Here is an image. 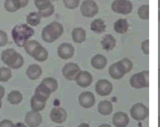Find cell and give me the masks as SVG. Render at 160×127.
<instances>
[{
	"label": "cell",
	"instance_id": "cb8c5ba5",
	"mask_svg": "<svg viewBox=\"0 0 160 127\" xmlns=\"http://www.w3.org/2000/svg\"><path fill=\"white\" fill-rule=\"evenodd\" d=\"M51 93L52 91L43 84H40L35 90V95H37L38 97H40L41 99H44V100H46V101L50 98Z\"/></svg>",
	"mask_w": 160,
	"mask_h": 127
},
{
	"label": "cell",
	"instance_id": "816d5d0a",
	"mask_svg": "<svg viewBox=\"0 0 160 127\" xmlns=\"http://www.w3.org/2000/svg\"><path fill=\"white\" fill-rule=\"evenodd\" d=\"M57 127H63V126H57Z\"/></svg>",
	"mask_w": 160,
	"mask_h": 127
},
{
	"label": "cell",
	"instance_id": "83f0119b",
	"mask_svg": "<svg viewBox=\"0 0 160 127\" xmlns=\"http://www.w3.org/2000/svg\"><path fill=\"white\" fill-rule=\"evenodd\" d=\"M41 18H42V16L40 15L39 12H30L26 18L27 24L31 27L38 26L41 22Z\"/></svg>",
	"mask_w": 160,
	"mask_h": 127
},
{
	"label": "cell",
	"instance_id": "f6af8a7d",
	"mask_svg": "<svg viewBox=\"0 0 160 127\" xmlns=\"http://www.w3.org/2000/svg\"><path fill=\"white\" fill-rule=\"evenodd\" d=\"M158 86L160 87V69L158 70Z\"/></svg>",
	"mask_w": 160,
	"mask_h": 127
},
{
	"label": "cell",
	"instance_id": "f35d334b",
	"mask_svg": "<svg viewBox=\"0 0 160 127\" xmlns=\"http://www.w3.org/2000/svg\"><path fill=\"white\" fill-rule=\"evenodd\" d=\"M0 127H15V124L9 119H4L0 121Z\"/></svg>",
	"mask_w": 160,
	"mask_h": 127
},
{
	"label": "cell",
	"instance_id": "ab89813d",
	"mask_svg": "<svg viewBox=\"0 0 160 127\" xmlns=\"http://www.w3.org/2000/svg\"><path fill=\"white\" fill-rule=\"evenodd\" d=\"M49 2H51V0H34V3H35L37 8L42 6V5H44V4H47Z\"/></svg>",
	"mask_w": 160,
	"mask_h": 127
},
{
	"label": "cell",
	"instance_id": "e0dca14e",
	"mask_svg": "<svg viewBox=\"0 0 160 127\" xmlns=\"http://www.w3.org/2000/svg\"><path fill=\"white\" fill-rule=\"evenodd\" d=\"M101 45L104 51H108V52L112 51L115 48V45H117V40H115V38L112 35L107 34L102 37V39L101 41Z\"/></svg>",
	"mask_w": 160,
	"mask_h": 127
},
{
	"label": "cell",
	"instance_id": "ba28073f",
	"mask_svg": "<svg viewBox=\"0 0 160 127\" xmlns=\"http://www.w3.org/2000/svg\"><path fill=\"white\" fill-rule=\"evenodd\" d=\"M81 71V69L78 64L76 63H68L66 64L62 69V74L64 78L68 81H75L77 75Z\"/></svg>",
	"mask_w": 160,
	"mask_h": 127
},
{
	"label": "cell",
	"instance_id": "6da1fadb",
	"mask_svg": "<svg viewBox=\"0 0 160 127\" xmlns=\"http://www.w3.org/2000/svg\"><path fill=\"white\" fill-rule=\"evenodd\" d=\"M12 38L14 43L18 47H24V45L29 41L31 37L34 36L35 31L33 27L29 26L28 24H17L13 27L12 29Z\"/></svg>",
	"mask_w": 160,
	"mask_h": 127
},
{
	"label": "cell",
	"instance_id": "44dd1931",
	"mask_svg": "<svg viewBox=\"0 0 160 127\" xmlns=\"http://www.w3.org/2000/svg\"><path fill=\"white\" fill-rule=\"evenodd\" d=\"M128 28H129L128 21L124 18L118 19L113 24V30L117 32L118 34H125V33L128 31Z\"/></svg>",
	"mask_w": 160,
	"mask_h": 127
},
{
	"label": "cell",
	"instance_id": "4316f807",
	"mask_svg": "<svg viewBox=\"0 0 160 127\" xmlns=\"http://www.w3.org/2000/svg\"><path fill=\"white\" fill-rule=\"evenodd\" d=\"M38 12L40 13V15L42 16V17H50V16L53 15V13L55 12V7H54V5L51 3V2H49L47 4H44L42 5V6L40 7H38Z\"/></svg>",
	"mask_w": 160,
	"mask_h": 127
},
{
	"label": "cell",
	"instance_id": "7bdbcfd3",
	"mask_svg": "<svg viewBox=\"0 0 160 127\" xmlns=\"http://www.w3.org/2000/svg\"><path fill=\"white\" fill-rule=\"evenodd\" d=\"M15 127H27L25 123H22V122H18L15 124Z\"/></svg>",
	"mask_w": 160,
	"mask_h": 127
},
{
	"label": "cell",
	"instance_id": "30bf717a",
	"mask_svg": "<svg viewBox=\"0 0 160 127\" xmlns=\"http://www.w3.org/2000/svg\"><path fill=\"white\" fill-rule=\"evenodd\" d=\"M42 115L39 111L31 110L25 115V124L29 127H38L42 123Z\"/></svg>",
	"mask_w": 160,
	"mask_h": 127
},
{
	"label": "cell",
	"instance_id": "d590c367",
	"mask_svg": "<svg viewBox=\"0 0 160 127\" xmlns=\"http://www.w3.org/2000/svg\"><path fill=\"white\" fill-rule=\"evenodd\" d=\"M120 63L122 64L123 68L125 69L126 74L129 73V71L132 70V68H133V64H132L131 61L129 59H128V58H123L122 60H120Z\"/></svg>",
	"mask_w": 160,
	"mask_h": 127
},
{
	"label": "cell",
	"instance_id": "277c9868",
	"mask_svg": "<svg viewBox=\"0 0 160 127\" xmlns=\"http://www.w3.org/2000/svg\"><path fill=\"white\" fill-rule=\"evenodd\" d=\"M129 84L136 90L147 88L149 86V71H142L137 74H134L130 78Z\"/></svg>",
	"mask_w": 160,
	"mask_h": 127
},
{
	"label": "cell",
	"instance_id": "836d02e7",
	"mask_svg": "<svg viewBox=\"0 0 160 127\" xmlns=\"http://www.w3.org/2000/svg\"><path fill=\"white\" fill-rule=\"evenodd\" d=\"M11 76H12V71H11V69H9L8 67H1L0 68V81L6 82L11 79Z\"/></svg>",
	"mask_w": 160,
	"mask_h": 127
},
{
	"label": "cell",
	"instance_id": "f907efd6",
	"mask_svg": "<svg viewBox=\"0 0 160 127\" xmlns=\"http://www.w3.org/2000/svg\"><path fill=\"white\" fill-rule=\"evenodd\" d=\"M158 6H159V8H160V0H158Z\"/></svg>",
	"mask_w": 160,
	"mask_h": 127
},
{
	"label": "cell",
	"instance_id": "1f68e13d",
	"mask_svg": "<svg viewBox=\"0 0 160 127\" xmlns=\"http://www.w3.org/2000/svg\"><path fill=\"white\" fill-rule=\"evenodd\" d=\"M48 56H49L48 51L43 46H41L32 58L36 60L37 62H45V61L48 59Z\"/></svg>",
	"mask_w": 160,
	"mask_h": 127
},
{
	"label": "cell",
	"instance_id": "681fc988",
	"mask_svg": "<svg viewBox=\"0 0 160 127\" xmlns=\"http://www.w3.org/2000/svg\"><path fill=\"white\" fill-rule=\"evenodd\" d=\"M158 127H160V117L158 118Z\"/></svg>",
	"mask_w": 160,
	"mask_h": 127
},
{
	"label": "cell",
	"instance_id": "3957f363",
	"mask_svg": "<svg viewBox=\"0 0 160 127\" xmlns=\"http://www.w3.org/2000/svg\"><path fill=\"white\" fill-rule=\"evenodd\" d=\"M64 27L57 21H54L42 30V40L46 43H54L63 35Z\"/></svg>",
	"mask_w": 160,
	"mask_h": 127
},
{
	"label": "cell",
	"instance_id": "7dc6e473",
	"mask_svg": "<svg viewBox=\"0 0 160 127\" xmlns=\"http://www.w3.org/2000/svg\"><path fill=\"white\" fill-rule=\"evenodd\" d=\"M158 21H159V24H160V8L158 10Z\"/></svg>",
	"mask_w": 160,
	"mask_h": 127
},
{
	"label": "cell",
	"instance_id": "52a82bcc",
	"mask_svg": "<svg viewBox=\"0 0 160 127\" xmlns=\"http://www.w3.org/2000/svg\"><path fill=\"white\" fill-rule=\"evenodd\" d=\"M112 10L118 14L128 15L132 11V3L129 0H114L112 3Z\"/></svg>",
	"mask_w": 160,
	"mask_h": 127
},
{
	"label": "cell",
	"instance_id": "e575fe53",
	"mask_svg": "<svg viewBox=\"0 0 160 127\" xmlns=\"http://www.w3.org/2000/svg\"><path fill=\"white\" fill-rule=\"evenodd\" d=\"M63 3L66 8L74 10L79 7L80 5V0H63Z\"/></svg>",
	"mask_w": 160,
	"mask_h": 127
},
{
	"label": "cell",
	"instance_id": "b9f144b4",
	"mask_svg": "<svg viewBox=\"0 0 160 127\" xmlns=\"http://www.w3.org/2000/svg\"><path fill=\"white\" fill-rule=\"evenodd\" d=\"M5 95V90L2 85H0V99H2Z\"/></svg>",
	"mask_w": 160,
	"mask_h": 127
},
{
	"label": "cell",
	"instance_id": "2e32d148",
	"mask_svg": "<svg viewBox=\"0 0 160 127\" xmlns=\"http://www.w3.org/2000/svg\"><path fill=\"white\" fill-rule=\"evenodd\" d=\"M129 123L128 115L123 111H118L112 116V124L115 127H126Z\"/></svg>",
	"mask_w": 160,
	"mask_h": 127
},
{
	"label": "cell",
	"instance_id": "7a4b0ae2",
	"mask_svg": "<svg viewBox=\"0 0 160 127\" xmlns=\"http://www.w3.org/2000/svg\"><path fill=\"white\" fill-rule=\"evenodd\" d=\"M2 62L11 70H18L24 64V59L21 54L17 53L14 49H6L1 53Z\"/></svg>",
	"mask_w": 160,
	"mask_h": 127
},
{
	"label": "cell",
	"instance_id": "603a6c76",
	"mask_svg": "<svg viewBox=\"0 0 160 127\" xmlns=\"http://www.w3.org/2000/svg\"><path fill=\"white\" fill-rule=\"evenodd\" d=\"M30 106L31 109L34 110V111H41L46 106V100L41 99L40 97H38L37 95H33L31 100H30Z\"/></svg>",
	"mask_w": 160,
	"mask_h": 127
},
{
	"label": "cell",
	"instance_id": "4dcf8cb0",
	"mask_svg": "<svg viewBox=\"0 0 160 127\" xmlns=\"http://www.w3.org/2000/svg\"><path fill=\"white\" fill-rule=\"evenodd\" d=\"M41 84H43L44 85H46L52 92H55L58 90V81H57V80H55L54 78H51V76H49V78H45L41 81Z\"/></svg>",
	"mask_w": 160,
	"mask_h": 127
},
{
	"label": "cell",
	"instance_id": "8992f818",
	"mask_svg": "<svg viewBox=\"0 0 160 127\" xmlns=\"http://www.w3.org/2000/svg\"><path fill=\"white\" fill-rule=\"evenodd\" d=\"M81 13L84 17L92 18L98 13V6L93 0H84L81 4Z\"/></svg>",
	"mask_w": 160,
	"mask_h": 127
},
{
	"label": "cell",
	"instance_id": "d6986e66",
	"mask_svg": "<svg viewBox=\"0 0 160 127\" xmlns=\"http://www.w3.org/2000/svg\"><path fill=\"white\" fill-rule=\"evenodd\" d=\"M92 67L96 70H103L106 68V66L108 64L107 58L102 54H98L96 56H93L91 60Z\"/></svg>",
	"mask_w": 160,
	"mask_h": 127
},
{
	"label": "cell",
	"instance_id": "ffe728a7",
	"mask_svg": "<svg viewBox=\"0 0 160 127\" xmlns=\"http://www.w3.org/2000/svg\"><path fill=\"white\" fill-rule=\"evenodd\" d=\"M72 38H73V41L77 44H82L86 41L87 38V33L86 30L82 27H77L74 28L72 31Z\"/></svg>",
	"mask_w": 160,
	"mask_h": 127
},
{
	"label": "cell",
	"instance_id": "f1b7e54d",
	"mask_svg": "<svg viewBox=\"0 0 160 127\" xmlns=\"http://www.w3.org/2000/svg\"><path fill=\"white\" fill-rule=\"evenodd\" d=\"M22 99H23V95L19 90H12L7 95V100L11 104H19Z\"/></svg>",
	"mask_w": 160,
	"mask_h": 127
},
{
	"label": "cell",
	"instance_id": "ac0fdd59",
	"mask_svg": "<svg viewBox=\"0 0 160 127\" xmlns=\"http://www.w3.org/2000/svg\"><path fill=\"white\" fill-rule=\"evenodd\" d=\"M26 75L29 78V80L36 81L39 79L42 75V68L37 64L30 65L26 70Z\"/></svg>",
	"mask_w": 160,
	"mask_h": 127
},
{
	"label": "cell",
	"instance_id": "74e56055",
	"mask_svg": "<svg viewBox=\"0 0 160 127\" xmlns=\"http://www.w3.org/2000/svg\"><path fill=\"white\" fill-rule=\"evenodd\" d=\"M141 51L144 55H149V40L146 39L141 43Z\"/></svg>",
	"mask_w": 160,
	"mask_h": 127
},
{
	"label": "cell",
	"instance_id": "7402d4cb",
	"mask_svg": "<svg viewBox=\"0 0 160 127\" xmlns=\"http://www.w3.org/2000/svg\"><path fill=\"white\" fill-rule=\"evenodd\" d=\"M91 30L93 33H97V34H102L107 30V25L102 19H95L91 23Z\"/></svg>",
	"mask_w": 160,
	"mask_h": 127
},
{
	"label": "cell",
	"instance_id": "9c48e42d",
	"mask_svg": "<svg viewBox=\"0 0 160 127\" xmlns=\"http://www.w3.org/2000/svg\"><path fill=\"white\" fill-rule=\"evenodd\" d=\"M95 90L100 96H108L112 92L113 85L108 80H100L97 81Z\"/></svg>",
	"mask_w": 160,
	"mask_h": 127
},
{
	"label": "cell",
	"instance_id": "8fae6325",
	"mask_svg": "<svg viewBox=\"0 0 160 127\" xmlns=\"http://www.w3.org/2000/svg\"><path fill=\"white\" fill-rule=\"evenodd\" d=\"M58 56L63 60H69L75 55V48L70 43H63L58 47Z\"/></svg>",
	"mask_w": 160,
	"mask_h": 127
},
{
	"label": "cell",
	"instance_id": "484cf974",
	"mask_svg": "<svg viewBox=\"0 0 160 127\" xmlns=\"http://www.w3.org/2000/svg\"><path fill=\"white\" fill-rule=\"evenodd\" d=\"M41 47V44L36 41V40H29L27 41V43L24 45V49L26 53L29 55V56L33 57L35 55V53L39 50V48Z\"/></svg>",
	"mask_w": 160,
	"mask_h": 127
},
{
	"label": "cell",
	"instance_id": "5bb4252c",
	"mask_svg": "<svg viewBox=\"0 0 160 127\" xmlns=\"http://www.w3.org/2000/svg\"><path fill=\"white\" fill-rule=\"evenodd\" d=\"M68 113L66 111V109L63 107H55L51 110L50 112V118L53 122L61 124L65 122L67 120Z\"/></svg>",
	"mask_w": 160,
	"mask_h": 127
},
{
	"label": "cell",
	"instance_id": "4fadbf2b",
	"mask_svg": "<svg viewBox=\"0 0 160 127\" xmlns=\"http://www.w3.org/2000/svg\"><path fill=\"white\" fill-rule=\"evenodd\" d=\"M79 103L84 108H91L95 105L96 97L91 91H84L79 95Z\"/></svg>",
	"mask_w": 160,
	"mask_h": 127
},
{
	"label": "cell",
	"instance_id": "60d3db41",
	"mask_svg": "<svg viewBox=\"0 0 160 127\" xmlns=\"http://www.w3.org/2000/svg\"><path fill=\"white\" fill-rule=\"evenodd\" d=\"M18 2L20 4V7L23 8V7H25V6H27V5H28L29 0H18Z\"/></svg>",
	"mask_w": 160,
	"mask_h": 127
},
{
	"label": "cell",
	"instance_id": "7c38bea8",
	"mask_svg": "<svg viewBox=\"0 0 160 127\" xmlns=\"http://www.w3.org/2000/svg\"><path fill=\"white\" fill-rule=\"evenodd\" d=\"M108 74L113 80H120L126 74V71L123 68L122 64L120 63V61H118V62H115L112 65H110L108 69Z\"/></svg>",
	"mask_w": 160,
	"mask_h": 127
},
{
	"label": "cell",
	"instance_id": "ee69618b",
	"mask_svg": "<svg viewBox=\"0 0 160 127\" xmlns=\"http://www.w3.org/2000/svg\"><path fill=\"white\" fill-rule=\"evenodd\" d=\"M78 127H91L90 124H88V123H81Z\"/></svg>",
	"mask_w": 160,
	"mask_h": 127
},
{
	"label": "cell",
	"instance_id": "9a60e30c",
	"mask_svg": "<svg viewBox=\"0 0 160 127\" xmlns=\"http://www.w3.org/2000/svg\"><path fill=\"white\" fill-rule=\"evenodd\" d=\"M77 85L80 87H88L92 85V76L90 71H81L80 73L77 75L75 79Z\"/></svg>",
	"mask_w": 160,
	"mask_h": 127
},
{
	"label": "cell",
	"instance_id": "d6a6232c",
	"mask_svg": "<svg viewBox=\"0 0 160 127\" xmlns=\"http://www.w3.org/2000/svg\"><path fill=\"white\" fill-rule=\"evenodd\" d=\"M137 15L141 20H148L149 19V5L143 4L137 10Z\"/></svg>",
	"mask_w": 160,
	"mask_h": 127
},
{
	"label": "cell",
	"instance_id": "8d00e7d4",
	"mask_svg": "<svg viewBox=\"0 0 160 127\" xmlns=\"http://www.w3.org/2000/svg\"><path fill=\"white\" fill-rule=\"evenodd\" d=\"M8 42V36L6 32L0 30V47H4Z\"/></svg>",
	"mask_w": 160,
	"mask_h": 127
},
{
	"label": "cell",
	"instance_id": "d4e9b609",
	"mask_svg": "<svg viewBox=\"0 0 160 127\" xmlns=\"http://www.w3.org/2000/svg\"><path fill=\"white\" fill-rule=\"evenodd\" d=\"M113 110L112 103L108 100H102L98 105V111L102 115H109Z\"/></svg>",
	"mask_w": 160,
	"mask_h": 127
},
{
	"label": "cell",
	"instance_id": "f546056e",
	"mask_svg": "<svg viewBox=\"0 0 160 127\" xmlns=\"http://www.w3.org/2000/svg\"><path fill=\"white\" fill-rule=\"evenodd\" d=\"M4 8L7 12L13 13V12H16L17 10H19L21 7H20L18 0H5Z\"/></svg>",
	"mask_w": 160,
	"mask_h": 127
},
{
	"label": "cell",
	"instance_id": "bcb514c9",
	"mask_svg": "<svg viewBox=\"0 0 160 127\" xmlns=\"http://www.w3.org/2000/svg\"><path fill=\"white\" fill-rule=\"evenodd\" d=\"M98 127H112V125H109V124L104 123V124H102V125H100Z\"/></svg>",
	"mask_w": 160,
	"mask_h": 127
},
{
	"label": "cell",
	"instance_id": "c3c4849f",
	"mask_svg": "<svg viewBox=\"0 0 160 127\" xmlns=\"http://www.w3.org/2000/svg\"><path fill=\"white\" fill-rule=\"evenodd\" d=\"M2 107V101H1V99H0V109H1Z\"/></svg>",
	"mask_w": 160,
	"mask_h": 127
},
{
	"label": "cell",
	"instance_id": "5b68a950",
	"mask_svg": "<svg viewBox=\"0 0 160 127\" xmlns=\"http://www.w3.org/2000/svg\"><path fill=\"white\" fill-rule=\"evenodd\" d=\"M148 114H149V109L141 102L133 104L130 108V115L135 121H142L146 119L148 117Z\"/></svg>",
	"mask_w": 160,
	"mask_h": 127
}]
</instances>
